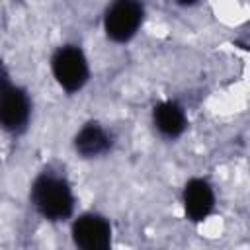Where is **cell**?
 I'll list each match as a JSON object with an SVG mask.
<instances>
[{
	"instance_id": "3",
	"label": "cell",
	"mask_w": 250,
	"mask_h": 250,
	"mask_svg": "<svg viewBox=\"0 0 250 250\" xmlns=\"http://www.w3.org/2000/svg\"><path fill=\"white\" fill-rule=\"evenodd\" d=\"M145 8L139 0H113L104 14V31L113 43L131 41L143 25Z\"/></svg>"
},
{
	"instance_id": "7",
	"label": "cell",
	"mask_w": 250,
	"mask_h": 250,
	"mask_svg": "<svg viewBox=\"0 0 250 250\" xmlns=\"http://www.w3.org/2000/svg\"><path fill=\"white\" fill-rule=\"evenodd\" d=\"M74 150L82 158H100L107 154L113 146V135L98 121L84 123L74 135Z\"/></svg>"
},
{
	"instance_id": "2",
	"label": "cell",
	"mask_w": 250,
	"mask_h": 250,
	"mask_svg": "<svg viewBox=\"0 0 250 250\" xmlns=\"http://www.w3.org/2000/svg\"><path fill=\"white\" fill-rule=\"evenodd\" d=\"M51 70L57 84L68 92H80L90 78V64L78 45H62L51 57Z\"/></svg>"
},
{
	"instance_id": "1",
	"label": "cell",
	"mask_w": 250,
	"mask_h": 250,
	"mask_svg": "<svg viewBox=\"0 0 250 250\" xmlns=\"http://www.w3.org/2000/svg\"><path fill=\"white\" fill-rule=\"evenodd\" d=\"M31 203L35 211L53 223L66 221L74 213V193L68 180L55 172H43L31 186Z\"/></svg>"
},
{
	"instance_id": "9",
	"label": "cell",
	"mask_w": 250,
	"mask_h": 250,
	"mask_svg": "<svg viewBox=\"0 0 250 250\" xmlns=\"http://www.w3.org/2000/svg\"><path fill=\"white\" fill-rule=\"evenodd\" d=\"M14 82H12V78H10V72H8V68H6V64L0 61V92H4L6 88H10Z\"/></svg>"
},
{
	"instance_id": "10",
	"label": "cell",
	"mask_w": 250,
	"mask_h": 250,
	"mask_svg": "<svg viewBox=\"0 0 250 250\" xmlns=\"http://www.w3.org/2000/svg\"><path fill=\"white\" fill-rule=\"evenodd\" d=\"M180 6H193V4H197L199 0H176Z\"/></svg>"
},
{
	"instance_id": "6",
	"label": "cell",
	"mask_w": 250,
	"mask_h": 250,
	"mask_svg": "<svg viewBox=\"0 0 250 250\" xmlns=\"http://www.w3.org/2000/svg\"><path fill=\"white\" fill-rule=\"evenodd\" d=\"M182 203L186 217L193 223L205 221L215 209V191L205 178H191L182 191Z\"/></svg>"
},
{
	"instance_id": "4",
	"label": "cell",
	"mask_w": 250,
	"mask_h": 250,
	"mask_svg": "<svg viewBox=\"0 0 250 250\" xmlns=\"http://www.w3.org/2000/svg\"><path fill=\"white\" fill-rule=\"evenodd\" d=\"M72 242L82 250H105L111 246V225L100 213H82L74 219L72 229Z\"/></svg>"
},
{
	"instance_id": "5",
	"label": "cell",
	"mask_w": 250,
	"mask_h": 250,
	"mask_svg": "<svg viewBox=\"0 0 250 250\" xmlns=\"http://www.w3.org/2000/svg\"><path fill=\"white\" fill-rule=\"evenodd\" d=\"M31 117V100L27 92L16 84L0 92V127L8 133L25 131Z\"/></svg>"
},
{
	"instance_id": "8",
	"label": "cell",
	"mask_w": 250,
	"mask_h": 250,
	"mask_svg": "<svg viewBox=\"0 0 250 250\" xmlns=\"http://www.w3.org/2000/svg\"><path fill=\"white\" fill-rule=\"evenodd\" d=\"M152 123L164 139H178L188 129V115L178 102L164 100L152 107Z\"/></svg>"
}]
</instances>
